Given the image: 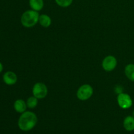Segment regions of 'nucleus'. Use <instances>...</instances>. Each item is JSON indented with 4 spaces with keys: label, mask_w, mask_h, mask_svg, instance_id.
<instances>
[{
    "label": "nucleus",
    "mask_w": 134,
    "mask_h": 134,
    "mask_svg": "<svg viewBox=\"0 0 134 134\" xmlns=\"http://www.w3.org/2000/svg\"><path fill=\"white\" fill-rule=\"evenodd\" d=\"M37 123L36 114L31 111H25L21 114L18 120V128L24 132L31 130Z\"/></svg>",
    "instance_id": "nucleus-1"
},
{
    "label": "nucleus",
    "mask_w": 134,
    "mask_h": 134,
    "mask_svg": "<svg viewBox=\"0 0 134 134\" xmlns=\"http://www.w3.org/2000/svg\"><path fill=\"white\" fill-rule=\"evenodd\" d=\"M39 16L37 11L32 9L26 10L21 16V24L24 27L27 28L34 27L39 22Z\"/></svg>",
    "instance_id": "nucleus-2"
},
{
    "label": "nucleus",
    "mask_w": 134,
    "mask_h": 134,
    "mask_svg": "<svg viewBox=\"0 0 134 134\" xmlns=\"http://www.w3.org/2000/svg\"><path fill=\"white\" fill-rule=\"evenodd\" d=\"M94 94V89L90 85L85 84L79 88L77 92V97L79 100L86 101L90 99Z\"/></svg>",
    "instance_id": "nucleus-3"
},
{
    "label": "nucleus",
    "mask_w": 134,
    "mask_h": 134,
    "mask_svg": "<svg viewBox=\"0 0 134 134\" xmlns=\"http://www.w3.org/2000/svg\"><path fill=\"white\" fill-rule=\"evenodd\" d=\"M33 96L38 99H44L48 94V88L45 84L43 82H37L32 88Z\"/></svg>",
    "instance_id": "nucleus-4"
},
{
    "label": "nucleus",
    "mask_w": 134,
    "mask_h": 134,
    "mask_svg": "<svg viewBox=\"0 0 134 134\" xmlns=\"http://www.w3.org/2000/svg\"><path fill=\"white\" fill-rule=\"evenodd\" d=\"M117 103L121 109H128L130 108L133 105V100L129 94L122 92L118 94Z\"/></svg>",
    "instance_id": "nucleus-5"
},
{
    "label": "nucleus",
    "mask_w": 134,
    "mask_h": 134,
    "mask_svg": "<svg viewBox=\"0 0 134 134\" xmlns=\"http://www.w3.org/2000/svg\"><path fill=\"white\" fill-rule=\"evenodd\" d=\"M102 68L105 71L110 72L113 71L117 65V60L112 55L106 56L102 61Z\"/></svg>",
    "instance_id": "nucleus-6"
},
{
    "label": "nucleus",
    "mask_w": 134,
    "mask_h": 134,
    "mask_svg": "<svg viewBox=\"0 0 134 134\" xmlns=\"http://www.w3.org/2000/svg\"><path fill=\"white\" fill-rule=\"evenodd\" d=\"M18 77L15 73L11 71H8L5 72L3 75V81L5 82V85L12 86L16 83Z\"/></svg>",
    "instance_id": "nucleus-7"
},
{
    "label": "nucleus",
    "mask_w": 134,
    "mask_h": 134,
    "mask_svg": "<svg viewBox=\"0 0 134 134\" xmlns=\"http://www.w3.org/2000/svg\"><path fill=\"white\" fill-rule=\"evenodd\" d=\"M14 109L18 113H23L26 111L27 109V104L24 100L22 99H18L16 100L14 103Z\"/></svg>",
    "instance_id": "nucleus-8"
},
{
    "label": "nucleus",
    "mask_w": 134,
    "mask_h": 134,
    "mask_svg": "<svg viewBox=\"0 0 134 134\" xmlns=\"http://www.w3.org/2000/svg\"><path fill=\"white\" fill-rule=\"evenodd\" d=\"M123 126L128 132L134 130V117L133 116H128L123 121Z\"/></svg>",
    "instance_id": "nucleus-9"
},
{
    "label": "nucleus",
    "mask_w": 134,
    "mask_h": 134,
    "mask_svg": "<svg viewBox=\"0 0 134 134\" xmlns=\"http://www.w3.org/2000/svg\"><path fill=\"white\" fill-rule=\"evenodd\" d=\"M29 5L32 10L35 11H40L44 7L43 0H29Z\"/></svg>",
    "instance_id": "nucleus-10"
},
{
    "label": "nucleus",
    "mask_w": 134,
    "mask_h": 134,
    "mask_svg": "<svg viewBox=\"0 0 134 134\" xmlns=\"http://www.w3.org/2000/svg\"><path fill=\"white\" fill-rule=\"evenodd\" d=\"M39 23L43 27H48L52 24V20L51 17L45 14H43L39 16Z\"/></svg>",
    "instance_id": "nucleus-11"
},
{
    "label": "nucleus",
    "mask_w": 134,
    "mask_h": 134,
    "mask_svg": "<svg viewBox=\"0 0 134 134\" xmlns=\"http://www.w3.org/2000/svg\"><path fill=\"white\" fill-rule=\"evenodd\" d=\"M124 73L126 76L130 81L134 82V64H128L125 67Z\"/></svg>",
    "instance_id": "nucleus-12"
},
{
    "label": "nucleus",
    "mask_w": 134,
    "mask_h": 134,
    "mask_svg": "<svg viewBox=\"0 0 134 134\" xmlns=\"http://www.w3.org/2000/svg\"><path fill=\"white\" fill-rule=\"evenodd\" d=\"M26 104H27V107L29 109L35 108L38 104V99L34 96L30 97L26 101Z\"/></svg>",
    "instance_id": "nucleus-13"
},
{
    "label": "nucleus",
    "mask_w": 134,
    "mask_h": 134,
    "mask_svg": "<svg viewBox=\"0 0 134 134\" xmlns=\"http://www.w3.org/2000/svg\"><path fill=\"white\" fill-rule=\"evenodd\" d=\"M73 0H55V2L58 6L63 8H66L73 3Z\"/></svg>",
    "instance_id": "nucleus-14"
},
{
    "label": "nucleus",
    "mask_w": 134,
    "mask_h": 134,
    "mask_svg": "<svg viewBox=\"0 0 134 134\" xmlns=\"http://www.w3.org/2000/svg\"><path fill=\"white\" fill-rule=\"evenodd\" d=\"M3 65L1 64V62H0V73L3 71Z\"/></svg>",
    "instance_id": "nucleus-15"
},
{
    "label": "nucleus",
    "mask_w": 134,
    "mask_h": 134,
    "mask_svg": "<svg viewBox=\"0 0 134 134\" xmlns=\"http://www.w3.org/2000/svg\"><path fill=\"white\" fill-rule=\"evenodd\" d=\"M132 116H133L134 117V110L133 111V112H132Z\"/></svg>",
    "instance_id": "nucleus-16"
}]
</instances>
